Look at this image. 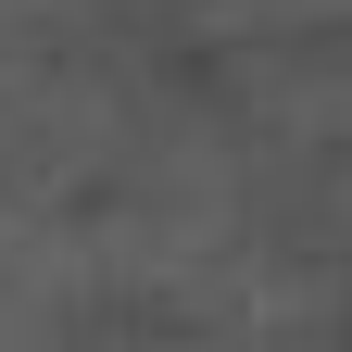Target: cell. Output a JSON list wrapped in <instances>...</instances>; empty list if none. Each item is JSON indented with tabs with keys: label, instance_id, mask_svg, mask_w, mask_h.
Segmentation results:
<instances>
[{
	"label": "cell",
	"instance_id": "1",
	"mask_svg": "<svg viewBox=\"0 0 352 352\" xmlns=\"http://www.w3.org/2000/svg\"><path fill=\"white\" fill-rule=\"evenodd\" d=\"M63 289H76V252L38 227V214L0 201V352H25L38 327H51V315H63Z\"/></svg>",
	"mask_w": 352,
	"mask_h": 352
}]
</instances>
